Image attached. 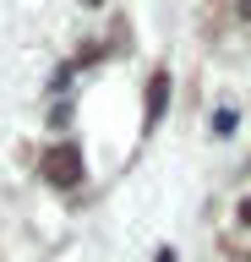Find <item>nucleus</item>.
<instances>
[{
  "label": "nucleus",
  "mask_w": 251,
  "mask_h": 262,
  "mask_svg": "<svg viewBox=\"0 0 251 262\" xmlns=\"http://www.w3.org/2000/svg\"><path fill=\"white\" fill-rule=\"evenodd\" d=\"M44 180H50V186H60V191L82 186V153H77V142L55 147L50 159H44Z\"/></svg>",
  "instance_id": "obj_1"
},
{
  "label": "nucleus",
  "mask_w": 251,
  "mask_h": 262,
  "mask_svg": "<svg viewBox=\"0 0 251 262\" xmlns=\"http://www.w3.org/2000/svg\"><path fill=\"white\" fill-rule=\"evenodd\" d=\"M164 110H169V71H153V82H148V126H158Z\"/></svg>",
  "instance_id": "obj_2"
},
{
  "label": "nucleus",
  "mask_w": 251,
  "mask_h": 262,
  "mask_svg": "<svg viewBox=\"0 0 251 262\" xmlns=\"http://www.w3.org/2000/svg\"><path fill=\"white\" fill-rule=\"evenodd\" d=\"M235 131V110H213V137H230Z\"/></svg>",
  "instance_id": "obj_3"
},
{
  "label": "nucleus",
  "mask_w": 251,
  "mask_h": 262,
  "mask_svg": "<svg viewBox=\"0 0 251 262\" xmlns=\"http://www.w3.org/2000/svg\"><path fill=\"white\" fill-rule=\"evenodd\" d=\"M235 224H246V229H251V191L235 196Z\"/></svg>",
  "instance_id": "obj_4"
},
{
  "label": "nucleus",
  "mask_w": 251,
  "mask_h": 262,
  "mask_svg": "<svg viewBox=\"0 0 251 262\" xmlns=\"http://www.w3.org/2000/svg\"><path fill=\"white\" fill-rule=\"evenodd\" d=\"M158 262H175V257H169V251H158Z\"/></svg>",
  "instance_id": "obj_5"
}]
</instances>
